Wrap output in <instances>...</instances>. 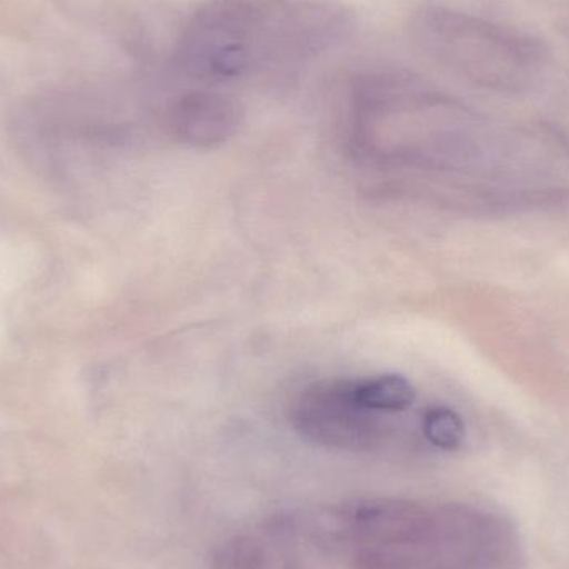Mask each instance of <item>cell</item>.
Wrapping results in <instances>:
<instances>
[{
  "label": "cell",
  "mask_w": 569,
  "mask_h": 569,
  "mask_svg": "<svg viewBox=\"0 0 569 569\" xmlns=\"http://www.w3.org/2000/svg\"><path fill=\"white\" fill-rule=\"evenodd\" d=\"M371 413L355 398V381H321L298 398L293 421L298 433L313 443L361 450L380 438Z\"/></svg>",
  "instance_id": "obj_3"
},
{
  "label": "cell",
  "mask_w": 569,
  "mask_h": 569,
  "mask_svg": "<svg viewBox=\"0 0 569 569\" xmlns=\"http://www.w3.org/2000/svg\"><path fill=\"white\" fill-rule=\"evenodd\" d=\"M353 17L335 0H206L173 49V66L200 82L297 69L350 36Z\"/></svg>",
  "instance_id": "obj_1"
},
{
  "label": "cell",
  "mask_w": 569,
  "mask_h": 569,
  "mask_svg": "<svg viewBox=\"0 0 569 569\" xmlns=\"http://www.w3.org/2000/svg\"><path fill=\"white\" fill-rule=\"evenodd\" d=\"M355 398L361 407L373 411H403L411 407L417 391L401 375H380L355 381Z\"/></svg>",
  "instance_id": "obj_5"
},
{
  "label": "cell",
  "mask_w": 569,
  "mask_h": 569,
  "mask_svg": "<svg viewBox=\"0 0 569 569\" xmlns=\"http://www.w3.org/2000/svg\"><path fill=\"white\" fill-rule=\"evenodd\" d=\"M465 423L457 411L447 407H435L425 413L423 435L431 445L441 450H455L465 440Z\"/></svg>",
  "instance_id": "obj_6"
},
{
  "label": "cell",
  "mask_w": 569,
  "mask_h": 569,
  "mask_svg": "<svg viewBox=\"0 0 569 569\" xmlns=\"http://www.w3.org/2000/svg\"><path fill=\"white\" fill-rule=\"evenodd\" d=\"M408 33L428 59L491 92H530L553 60L541 37L443 3L418 6Z\"/></svg>",
  "instance_id": "obj_2"
},
{
  "label": "cell",
  "mask_w": 569,
  "mask_h": 569,
  "mask_svg": "<svg viewBox=\"0 0 569 569\" xmlns=\"http://www.w3.org/2000/svg\"><path fill=\"white\" fill-rule=\"evenodd\" d=\"M545 136L569 157V129L567 127L557 126V123H545Z\"/></svg>",
  "instance_id": "obj_7"
},
{
  "label": "cell",
  "mask_w": 569,
  "mask_h": 569,
  "mask_svg": "<svg viewBox=\"0 0 569 569\" xmlns=\"http://www.w3.org/2000/svg\"><path fill=\"white\" fill-rule=\"evenodd\" d=\"M242 122V107L233 97L216 90L183 93L170 109V127L180 142L216 147L227 142Z\"/></svg>",
  "instance_id": "obj_4"
}]
</instances>
